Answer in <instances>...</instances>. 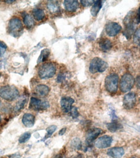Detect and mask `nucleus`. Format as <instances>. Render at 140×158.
<instances>
[{
  "mask_svg": "<svg viewBox=\"0 0 140 158\" xmlns=\"http://www.w3.org/2000/svg\"><path fill=\"white\" fill-rule=\"evenodd\" d=\"M19 95V91L14 86L7 85L0 88V97L6 101H13L16 99Z\"/></svg>",
  "mask_w": 140,
  "mask_h": 158,
  "instance_id": "1",
  "label": "nucleus"
},
{
  "mask_svg": "<svg viewBox=\"0 0 140 158\" xmlns=\"http://www.w3.org/2000/svg\"><path fill=\"white\" fill-rule=\"evenodd\" d=\"M8 33L14 37L20 36L23 32V27L19 18L14 17L10 21L8 25Z\"/></svg>",
  "mask_w": 140,
  "mask_h": 158,
  "instance_id": "2",
  "label": "nucleus"
},
{
  "mask_svg": "<svg viewBox=\"0 0 140 158\" xmlns=\"http://www.w3.org/2000/svg\"><path fill=\"white\" fill-rule=\"evenodd\" d=\"M56 72V68L51 63H45L39 68L38 75L40 78L47 79L53 77Z\"/></svg>",
  "mask_w": 140,
  "mask_h": 158,
  "instance_id": "3",
  "label": "nucleus"
},
{
  "mask_svg": "<svg viewBox=\"0 0 140 158\" xmlns=\"http://www.w3.org/2000/svg\"><path fill=\"white\" fill-rule=\"evenodd\" d=\"M109 67L107 63L99 57H95L91 61L89 66L90 72L91 73H102L105 71Z\"/></svg>",
  "mask_w": 140,
  "mask_h": 158,
  "instance_id": "4",
  "label": "nucleus"
},
{
  "mask_svg": "<svg viewBox=\"0 0 140 158\" xmlns=\"http://www.w3.org/2000/svg\"><path fill=\"white\" fill-rule=\"evenodd\" d=\"M118 80V76L115 73H113L106 77L105 80V87L108 92L110 93H115L116 92Z\"/></svg>",
  "mask_w": 140,
  "mask_h": 158,
  "instance_id": "5",
  "label": "nucleus"
},
{
  "mask_svg": "<svg viewBox=\"0 0 140 158\" xmlns=\"http://www.w3.org/2000/svg\"><path fill=\"white\" fill-rule=\"evenodd\" d=\"M134 82V79L132 75L129 73L125 74L120 80V89L123 93L128 92L132 89Z\"/></svg>",
  "mask_w": 140,
  "mask_h": 158,
  "instance_id": "6",
  "label": "nucleus"
},
{
  "mask_svg": "<svg viewBox=\"0 0 140 158\" xmlns=\"http://www.w3.org/2000/svg\"><path fill=\"white\" fill-rule=\"evenodd\" d=\"M50 106V104L47 101H42L32 97L30 99L29 108L35 111H40L47 109Z\"/></svg>",
  "mask_w": 140,
  "mask_h": 158,
  "instance_id": "7",
  "label": "nucleus"
},
{
  "mask_svg": "<svg viewBox=\"0 0 140 158\" xmlns=\"http://www.w3.org/2000/svg\"><path fill=\"white\" fill-rule=\"evenodd\" d=\"M136 102V96L135 93L131 92L125 95L123 98V106L126 109L132 108Z\"/></svg>",
  "mask_w": 140,
  "mask_h": 158,
  "instance_id": "8",
  "label": "nucleus"
},
{
  "mask_svg": "<svg viewBox=\"0 0 140 158\" xmlns=\"http://www.w3.org/2000/svg\"><path fill=\"white\" fill-rule=\"evenodd\" d=\"M103 133V131L101 128H94L89 129L86 134V140L87 144H91L98 136Z\"/></svg>",
  "mask_w": 140,
  "mask_h": 158,
  "instance_id": "9",
  "label": "nucleus"
},
{
  "mask_svg": "<svg viewBox=\"0 0 140 158\" xmlns=\"http://www.w3.org/2000/svg\"><path fill=\"white\" fill-rule=\"evenodd\" d=\"M121 26L116 22H110L106 27V32L109 36L114 37L121 31Z\"/></svg>",
  "mask_w": 140,
  "mask_h": 158,
  "instance_id": "10",
  "label": "nucleus"
},
{
  "mask_svg": "<svg viewBox=\"0 0 140 158\" xmlns=\"http://www.w3.org/2000/svg\"><path fill=\"white\" fill-rule=\"evenodd\" d=\"M113 138L109 135H104L101 137L95 142V145L99 149L109 148L111 145Z\"/></svg>",
  "mask_w": 140,
  "mask_h": 158,
  "instance_id": "11",
  "label": "nucleus"
},
{
  "mask_svg": "<svg viewBox=\"0 0 140 158\" xmlns=\"http://www.w3.org/2000/svg\"><path fill=\"white\" fill-rule=\"evenodd\" d=\"M74 102V100L72 98L67 96L62 97L61 100V106L63 112L67 113L70 111L72 105Z\"/></svg>",
  "mask_w": 140,
  "mask_h": 158,
  "instance_id": "12",
  "label": "nucleus"
},
{
  "mask_svg": "<svg viewBox=\"0 0 140 158\" xmlns=\"http://www.w3.org/2000/svg\"><path fill=\"white\" fill-rule=\"evenodd\" d=\"M107 154L113 158H121L124 154V150L122 148L115 147L108 149Z\"/></svg>",
  "mask_w": 140,
  "mask_h": 158,
  "instance_id": "13",
  "label": "nucleus"
},
{
  "mask_svg": "<svg viewBox=\"0 0 140 158\" xmlns=\"http://www.w3.org/2000/svg\"><path fill=\"white\" fill-rule=\"evenodd\" d=\"M63 5L65 9L70 12H74L77 10L79 6L78 2L77 1H65Z\"/></svg>",
  "mask_w": 140,
  "mask_h": 158,
  "instance_id": "14",
  "label": "nucleus"
},
{
  "mask_svg": "<svg viewBox=\"0 0 140 158\" xmlns=\"http://www.w3.org/2000/svg\"><path fill=\"white\" fill-rule=\"evenodd\" d=\"M35 118L33 114L26 113L23 116L22 122L24 125L28 128H31L34 126Z\"/></svg>",
  "mask_w": 140,
  "mask_h": 158,
  "instance_id": "15",
  "label": "nucleus"
},
{
  "mask_svg": "<svg viewBox=\"0 0 140 158\" xmlns=\"http://www.w3.org/2000/svg\"><path fill=\"white\" fill-rule=\"evenodd\" d=\"M50 89L48 86L43 85H40L37 86L35 88V92L36 95L41 97H44L48 94Z\"/></svg>",
  "mask_w": 140,
  "mask_h": 158,
  "instance_id": "16",
  "label": "nucleus"
},
{
  "mask_svg": "<svg viewBox=\"0 0 140 158\" xmlns=\"http://www.w3.org/2000/svg\"><path fill=\"white\" fill-rule=\"evenodd\" d=\"M99 45L101 49L104 52L110 50L112 47L111 42L107 38L101 39L99 42Z\"/></svg>",
  "mask_w": 140,
  "mask_h": 158,
  "instance_id": "17",
  "label": "nucleus"
},
{
  "mask_svg": "<svg viewBox=\"0 0 140 158\" xmlns=\"http://www.w3.org/2000/svg\"><path fill=\"white\" fill-rule=\"evenodd\" d=\"M48 9L51 13H56L60 11V6L57 1H49L47 4Z\"/></svg>",
  "mask_w": 140,
  "mask_h": 158,
  "instance_id": "18",
  "label": "nucleus"
},
{
  "mask_svg": "<svg viewBox=\"0 0 140 158\" xmlns=\"http://www.w3.org/2000/svg\"><path fill=\"white\" fill-rule=\"evenodd\" d=\"M106 127L110 132L114 133L122 128V125L115 120L106 124Z\"/></svg>",
  "mask_w": 140,
  "mask_h": 158,
  "instance_id": "19",
  "label": "nucleus"
},
{
  "mask_svg": "<svg viewBox=\"0 0 140 158\" xmlns=\"http://www.w3.org/2000/svg\"><path fill=\"white\" fill-rule=\"evenodd\" d=\"M102 6V1H94L90 10L91 14L93 17H96L98 15Z\"/></svg>",
  "mask_w": 140,
  "mask_h": 158,
  "instance_id": "20",
  "label": "nucleus"
},
{
  "mask_svg": "<svg viewBox=\"0 0 140 158\" xmlns=\"http://www.w3.org/2000/svg\"><path fill=\"white\" fill-rule=\"evenodd\" d=\"M33 15L37 21L42 20L45 17V13L40 8H35L33 10Z\"/></svg>",
  "mask_w": 140,
  "mask_h": 158,
  "instance_id": "21",
  "label": "nucleus"
},
{
  "mask_svg": "<svg viewBox=\"0 0 140 158\" xmlns=\"http://www.w3.org/2000/svg\"><path fill=\"white\" fill-rule=\"evenodd\" d=\"M24 23L27 27L30 28L34 27L35 22L34 18L30 15L27 14L24 16Z\"/></svg>",
  "mask_w": 140,
  "mask_h": 158,
  "instance_id": "22",
  "label": "nucleus"
},
{
  "mask_svg": "<svg viewBox=\"0 0 140 158\" xmlns=\"http://www.w3.org/2000/svg\"><path fill=\"white\" fill-rule=\"evenodd\" d=\"M50 54V51L49 49H43L41 52V54L39 56L38 59V62H43L46 61L48 58Z\"/></svg>",
  "mask_w": 140,
  "mask_h": 158,
  "instance_id": "23",
  "label": "nucleus"
},
{
  "mask_svg": "<svg viewBox=\"0 0 140 158\" xmlns=\"http://www.w3.org/2000/svg\"><path fill=\"white\" fill-rule=\"evenodd\" d=\"M27 101L26 98L25 97H22L19 101L17 102L16 105L14 107V110L15 111H18L22 109L25 106L26 103Z\"/></svg>",
  "mask_w": 140,
  "mask_h": 158,
  "instance_id": "24",
  "label": "nucleus"
},
{
  "mask_svg": "<svg viewBox=\"0 0 140 158\" xmlns=\"http://www.w3.org/2000/svg\"><path fill=\"white\" fill-rule=\"evenodd\" d=\"M56 129H57V127L56 125H51L48 127L46 129L47 133L45 137V139H47L51 137L54 132L56 131Z\"/></svg>",
  "mask_w": 140,
  "mask_h": 158,
  "instance_id": "25",
  "label": "nucleus"
},
{
  "mask_svg": "<svg viewBox=\"0 0 140 158\" xmlns=\"http://www.w3.org/2000/svg\"><path fill=\"white\" fill-rule=\"evenodd\" d=\"M31 137V133L26 132L23 133L19 138V142L21 143H25L28 141Z\"/></svg>",
  "mask_w": 140,
  "mask_h": 158,
  "instance_id": "26",
  "label": "nucleus"
},
{
  "mask_svg": "<svg viewBox=\"0 0 140 158\" xmlns=\"http://www.w3.org/2000/svg\"><path fill=\"white\" fill-rule=\"evenodd\" d=\"M134 42L135 44L139 45L140 43V28H137L135 32L134 35Z\"/></svg>",
  "mask_w": 140,
  "mask_h": 158,
  "instance_id": "27",
  "label": "nucleus"
},
{
  "mask_svg": "<svg viewBox=\"0 0 140 158\" xmlns=\"http://www.w3.org/2000/svg\"><path fill=\"white\" fill-rule=\"evenodd\" d=\"M71 115L72 116V118H77L79 115L78 110L76 107H73L71 110Z\"/></svg>",
  "mask_w": 140,
  "mask_h": 158,
  "instance_id": "28",
  "label": "nucleus"
},
{
  "mask_svg": "<svg viewBox=\"0 0 140 158\" xmlns=\"http://www.w3.org/2000/svg\"><path fill=\"white\" fill-rule=\"evenodd\" d=\"M94 1H81V3L82 6L84 7H89L90 6H92L94 4Z\"/></svg>",
  "mask_w": 140,
  "mask_h": 158,
  "instance_id": "29",
  "label": "nucleus"
},
{
  "mask_svg": "<svg viewBox=\"0 0 140 158\" xmlns=\"http://www.w3.org/2000/svg\"><path fill=\"white\" fill-rule=\"evenodd\" d=\"M7 48V46L5 43H3V42H0V54H1V55L4 54Z\"/></svg>",
  "mask_w": 140,
  "mask_h": 158,
  "instance_id": "30",
  "label": "nucleus"
},
{
  "mask_svg": "<svg viewBox=\"0 0 140 158\" xmlns=\"http://www.w3.org/2000/svg\"><path fill=\"white\" fill-rule=\"evenodd\" d=\"M66 75L65 74L60 73L58 75L57 81L59 83L62 82L66 79Z\"/></svg>",
  "mask_w": 140,
  "mask_h": 158,
  "instance_id": "31",
  "label": "nucleus"
},
{
  "mask_svg": "<svg viewBox=\"0 0 140 158\" xmlns=\"http://www.w3.org/2000/svg\"><path fill=\"white\" fill-rule=\"evenodd\" d=\"M72 144L73 146H74V147L77 148V149H80L81 147V143L79 139H74L72 141Z\"/></svg>",
  "mask_w": 140,
  "mask_h": 158,
  "instance_id": "32",
  "label": "nucleus"
},
{
  "mask_svg": "<svg viewBox=\"0 0 140 158\" xmlns=\"http://www.w3.org/2000/svg\"><path fill=\"white\" fill-rule=\"evenodd\" d=\"M110 116H111L113 121L115 120V119L117 118V117L116 114H115L114 110V109H111V110H110Z\"/></svg>",
  "mask_w": 140,
  "mask_h": 158,
  "instance_id": "33",
  "label": "nucleus"
},
{
  "mask_svg": "<svg viewBox=\"0 0 140 158\" xmlns=\"http://www.w3.org/2000/svg\"><path fill=\"white\" fill-rule=\"evenodd\" d=\"M66 130H67L66 128H62L59 132V135H63L65 134V133H66Z\"/></svg>",
  "mask_w": 140,
  "mask_h": 158,
  "instance_id": "34",
  "label": "nucleus"
},
{
  "mask_svg": "<svg viewBox=\"0 0 140 158\" xmlns=\"http://www.w3.org/2000/svg\"><path fill=\"white\" fill-rule=\"evenodd\" d=\"M136 22L138 23H139V21H140V12H139V8H138V12L137 13V15H136Z\"/></svg>",
  "mask_w": 140,
  "mask_h": 158,
  "instance_id": "35",
  "label": "nucleus"
},
{
  "mask_svg": "<svg viewBox=\"0 0 140 158\" xmlns=\"http://www.w3.org/2000/svg\"><path fill=\"white\" fill-rule=\"evenodd\" d=\"M136 85H137V86L138 88V89H139L140 87V78L139 76L138 77H136Z\"/></svg>",
  "mask_w": 140,
  "mask_h": 158,
  "instance_id": "36",
  "label": "nucleus"
},
{
  "mask_svg": "<svg viewBox=\"0 0 140 158\" xmlns=\"http://www.w3.org/2000/svg\"><path fill=\"white\" fill-rule=\"evenodd\" d=\"M14 1H6V2H8V3H11L12 2H14Z\"/></svg>",
  "mask_w": 140,
  "mask_h": 158,
  "instance_id": "37",
  "label": "nucleus"
},
{
  "mask_svg": "<svg viewBox=\"0 0 140 158\" xmlns=\"http://www.w3.org/2000/svg\"><path fill=\"white\" fill-rule=\"evenodd\" d=\"M2 102H1V101H0V107H1V106H2Z\"/></svg>",
  "mask_w": 140,
  "mask_h": 158,
  "instance_id": "38",
  "label": "nucleus"
},
{
  "mask_svg": "<svg viewBox=\"0 0 140 158\" xmlns=\"http://www.w3.org/2000/svg\"><path fill=\"white\" fill-rule=\"evenodd\" d=\"M1 115H0V122H1Z\"/></svg>",
  "mask_w": 140,
  "mask_h": 158,
  "instance_id": "39",
  "label": "nucleus"
},
{
  "mask_svg": "<svg viewBox=\"0 0 140 158\" xmlns=\"http://www.w3.org/2000/svg\"><path fill=\"white\" fill-rule=\"evenodd\" d=\"M136 158L132 157V158Z\"/></svg>",
  "mask_w": 140,
  "mask_h": 158,
  "instance_id": "40",
  "label": "nucleus"
},
{
  "mask_svg": "<svg viewBox=\"0 0 140 158\" xmlns=\"http://www.w3.org/2000/svg\"><path fill=\"white\" fill-rule=\"evenodd\" d=\"M0 77H1V73H0Z\"/></svg>",
  "mask_w": 140,
  "mask_h": 158,
  "instance_id": "41",
  "label": "nucleus"
}]
</instances>
